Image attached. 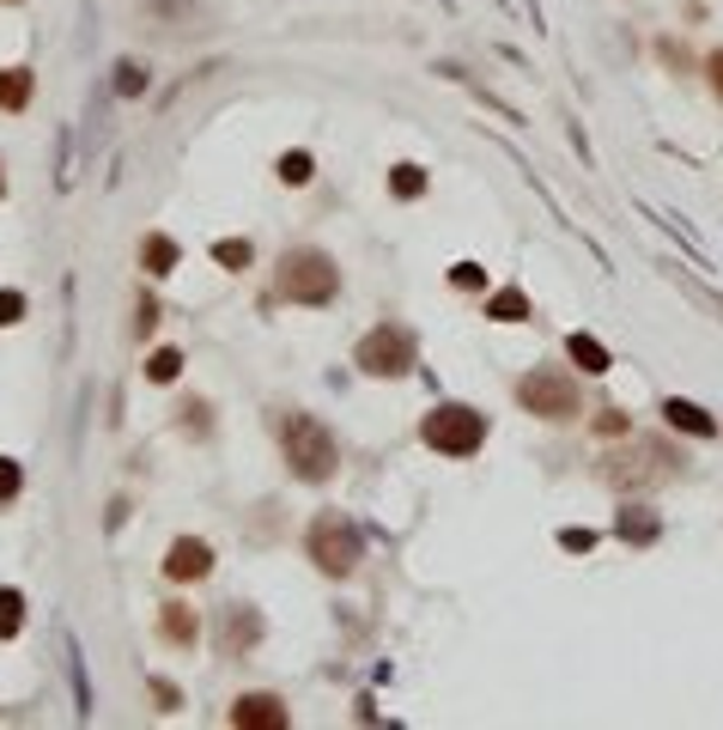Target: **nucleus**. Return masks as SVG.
<instances>
[{"label": "nucleus", "mask_w": 723, "mask_h": 730, "mask_svg": "<svg viewBox=\"0 0 723 730\" xmlns=\"http://www.w3.org/2000/svg\"><path fill=\"white\" fill-rule=\"evenodd\" d=\"M280 298H293V305H328L340 293V268L328 249H286L280 256V274H274Z\"/></svg>", "instance_id": "f03ea898"}, {"label": "nucleus", "mask_w": 723, "mask_h": 730, "mask_svg": "<svg viewBox=\"0 0 723 730\" xmlns=\"http://www.w3.org/2000/svg\"><path fill=\"white\" fill-rule=\"evenodd\" d=\"M675 469H681V457L669 451V445H657V438H632L627 451H608V457H602V482L620 487V494H638V487L669 482Z\"/></svg>", "instance_id": "7ed1b4c3"}, {"label": "nucleus", "mask_w": 723, "mask_h": 730, "mask_svg": "<svg viewBox=\"0 0 723 730\" xmlns=\"http://www.w3.org/2000/svg\"><path fill=\"white\" fill-rule=\"evenodd\" d=\"M140 7H146L153 18H189L195 13V0H140Z\"/></svg>", "instance_id": "a878e982"}, {"label": "nucleus", "mask_w": 723, "mask_h": 730, "mask_svg": "<svg viewBox=\"0 0 723 730\" xmlns=\"http://www.w3.org/2000/svg\"><path fill=\"white\" fill-rule=\"evenodd\" d=\"M158 633H165V645H195V633H201L195 609H189V603H165V609H158Z\"/></svg>", "instance_id": "ddd939ff"}, {"label": "nucleus", "mask_w": 723, "mask_h": 730, "mask_svg": "<svg viewBox=\"0 0 723 730\" xmlns=\"http://www.w3.org/2000/svg\"><path fill=\"white\" fill-rule=\"evenodd\" d=\"M389 189H396L401 202H414V195H426V171H419V165H396V171H389Z\"/></svg>", "instance_id": "aec40b11"}, {"label": "nucleus", "mask_w": 723, "mask_h": 730, "mask_svg": "<svg viewBox=\"0 0 723 730\" xmlns=\"http://www.w3.org/2000/svg\"><path fill=\"white\" fill-rule=\"evenodd\" d=\"M214 573V548L201 542V536H177L165 554V578H177V585H195V578Z\"/></svg>", "instance_id": "9d476101"}, {"label": "nucleus", "mask_w": 723, "mask_h": 730, "mask_svg": "<svg viewBox=\"0 0 723 730\" xmlns=\"http://www.w3.org/2000/svg\"><path fill=\"white\" fill-rule=\"evenodd\" d=\"M31 104V67H7L0 74V110H25Z\"/></svg>", "instance_id": "dca6fc26"}, {"label": "nucleus", "mask_w": 723, "mask_h": 730, "mask_svg": "<svg viewBox=\"0 0 723 730\" xmlns=\"http://www.w3.org/2000/svg\"><path fill=\"white\" fill-rule=\"evenodd\" d=\"M559 542H566L571 554H584V548H596V536H590V529H559Z\"/></svg>", "instance_id": "c85d7f7f"}, {"label": "nucleus", "mask_w": 723, "mask_h": 730, "mask_svg": "<svg viewBox=\"0 0 723 730\" xmlns=\"http://www.w3.org/2000/svg\"><path fill=\"white\" fill-rule=\"evenodd\" d=\"M116 92H122V98L146 92V67H140V62H122V67H116Z\"/></svg>", "instance_id": "b1692460"}, {"label": "nucleus", "mask_w": 723, "mask_h": 730, "mask_svg": "<svg viewBox=\"0 0 723 730\" xmlns=\"http://www.w3.org/2000/svg\"><path fill=\"white\" fill-rule=\"evenodd\" d=\"M18 317H25V293H13V286H7V293H0V329H13Z\"/></svg>", "instance_id": "bb28decb"}, {"label": "nucleus", "mask_w": 723, "mask_h": 730, "mask_svg": "<svg viewBox=\"0 0 723 730\" xmlns=\"http://www.w3.org/2000/svg\"><path fill=\"white\" fill-rule=\"evenodd\" d=\"M305 548H310V560H317V573H328V578H347L359 560H365V536H359L353 517H340V512L317 517V524L305 529Z\"/></svg>", "instance_id": "39448f33"}, {"label": "nucleus", "mask_w": 723, "mask_h": 730, "mask_svg": "<svg viewBox=\"0 0 723 730\" xmlns=\"http://www.w3.org/2000/svg\"><path fill=\"white\" fill-rule=\"evenodd\" d=\"M18 487H25V469H18L13 457H0V505H13Z\"/></svg>", "instance_id": "5701e85b"}, {"label": "nucleus", "mask_w": 723, "mask_h": 730, "mask_svg": "<svg viewBox=\"0 0 723 730\" xmlns=\"http://www.w3.org/2000/svg\"><path fill=\"white\" fill-rule=\"evenodd\" d=\"M450 286L475 293V286H487V268H480V262H456V268H450Z\"/></svg>", "instance_id": "393cba45"}, {"label": "nucleus", "mask_w": 723, "mask_h": 730, "mask_svg": "<svg viewBox=\"0 0 723 730\" xmlns=\"http://www.w3.org/2000/svg\"><path fill=\"white\" fill-rule=\"evenodd\" d=\"M566 354H571V366H578V372H590V377L615 372V354H608L596 335H584V329H571V335H566Z\"/></svg>", "instance_id": "9b49d317"}, {"label": "nucleus", "mask_w": 723, "mask_h": 730, "mask_svg": "<svg viewBox=\"0 0 723 730\" xmlns=\"http://www.w3.org/2000/svg\"><path fill=\"white\" fill-rule=\"evenodd\" d=\"M262 645V615L249 603H225L219 609V657H249Z\"/></svg>", "instance_id": "6e6552de"}, {"label": "nucleus", "mask_w": 723, "mask_h": 730, "mask_svg": "<svg viewBox=\"0 0 723 730\" xmlns=\"http://www.w3.org/2000/svg\"><path fill=\"white\" fill-rule=\"evenodd\" d=\"M140 262H146V274H170V268H177V238L153 232L146 244H140Z\"/></svg>", "instance_id": "4468645a"}, {"label": "nucleus", "mask_w": 723, "mask_h": 730, "mask_svg": "<svg viewBox=\"0 0 723 730\" xmlns=\"http://www.w3.org/2000/svg\"><path fill=\"white\" fill-rule=\"evenodd\" d=\"M517 402H524V414L535 420H554V426H566V420L584 414V396H578V377L559 372V366H541V372L517 377Z\"/></svg>", "instance_id": "423d86ee"}, {"label": "nucleus", "mask_w": 723, "mask_h": 730, "mask_svg": "<svg viewBox=\"0 0 723 730\" xmlns=\"http://www.w3.org/2000/svg\"><path fill=\"white\" fill-rule=\"evenodd\" d=\"M177 372H183V354H177V347H158V354L146 359V377H153V384H177Z\"/></svg>", "instance_id": "6ab92c4d"}, {"label": "nucleus", "mask_w": 723, "mask_h": 730, "mask_svg": "<svg viewBox=\"0 0 723 730\" xmlns=\"http://www.w3.org/2000/svg\"><path fill=\"white\" fill-rule=\"evenodd\" d=\"M18 627H25V597L7 585V591H0V639H13Z\"/></svg>", "instance_id": "a211bd4d"}, {"label": "nucleus", "mask_w": 723, "mask_h": 730, "mask_svg": "<svg viewBox=\"0 0 723 730\" xmlns=\"http://www.w3.org/2000/svg\"><path fill=\"white\" fill-rule=\"evenodd\" d=\"M231 725L237 730H286L293 713H286V700L280 694H237L231 700Z\"/></svg>", "instance_id": "1a4fd4ad"}, {"label": "nucleus", "mask_w": 723, "mask_h": 730, "mask_svg": "<svg viewBox=\"0 0 723 730\" xmlns=\"http://www.w3.org/2000/svg\"><path fill=\"white\" fill-rule=\"evenodd\" d=\"M487 317H493V323H529V298H524V286H505V293H493Z\"/></svg>", "instance_id": "2eb2a0df"}, {"label": "nucleus", "mask_w": 723, "mask_h": 730, "mask_svg": "<svg viewBox=\"0 0 723 730\" xmlns=\"http://www.w3.org/2000/svg\"><path fill=\"white\" fill-rule=\"evenodd\" d=\"M620 542H657V517L650 512H620Z\"/></svg>", "instance_id": "f3484780"}, {"label": "nucleus", "mask_w": 723, "mask_h": 730, "mask_svg": "<svg viewBox=\"0 0 723 730\" xmlns=\"http://www.w3.org/2000/svg\"><path fill=\"white\" fill-rule=\"evenodd\" d=\"M662 420H669V426H681V433H693V438H718V420H711L699 402H681V396H669V402H662Z\"/></svg>", "instance_id": "f8f14e48"}, {"label": "nucleus", "mask_w": 723, "mask_h": 730, "mask_svg": "<svg viewBox=\"0 0 723 730\" xmlns=\"http://www.w3.org/2000/svg\"><path fill=\"white\" fill-rule=\"evenodd\" d=\"M134 329H140V335H153V329H158V305H153V298H140V311H134Z\"/></svg>", "instance_id": "cd10ccee"}, {"label": "nucleus", "mask_w": 723, "mask_h": 730, "mask_svg": "<svg viewBox=\"0 0 723 730\" xmlns=\"http://www.w3.org/2000/svg\"><path fill=\"white\" fill-rule=\"evenodd\" d=\"M0 195H7V177H0Z\"/></svg>", "instance_id": "2f4dec72"}, {"label": "nucleus", "mask_w": 723, "mask_h": 730, "mask_svg": "<svg viewBox=\"0 0 723 730\" xmlns=\"http://www.w3.org/2000/svg\"><path fill=\"white\" fill-rule=\"evenodd\" d=\"M711 86H718V98H723V49L711 55Z\"/></svg>", "instance_id": "7c9ffc66"}, {"label": "nucleus", "mask_w": 723, "mask_h": 730, "mask_svg": "<svg viewBox=\"0 0 723 730\" xmlns=\"http://www.w3.org/2000/svg\"><path fill=\"white\" fill-rule=\"evenodd\" d=\"M249 256H256V249H249L244 238H219V244H214V262L231 268V274H237V268H249Z\"/></svg>", "instance_id": "412c9836"}, {"label": "nucleus", "mask_w": 723, "mask_h": 730, "mask_svg": "<svg viewBox=\"0 0 723 730\" xmlns=\"http://www.w3.org/2000/svg\"><path fill=\"white\" fill-rule=\"evenodd\" d=\"M487 414L480 408H468V402H438L426 420H419V438H426L438 457H475L480 445H487Z\"/></svg>", "instance_id": "20e7f679"}, {"label": "nucleus", "mask_w": 723, "mask_h": 730, "mask_svg": "<svg viewBox=\"0 0 723 730\" xmlns=\"http://www.w3.org/2000/svg\"><path fill=\"white\" fill-rule=\"evenodd\" d=\"M596 426H602V433H627V414H620V408H608V414H602Z\"/></svg>", "instance_id": "c756f323"}, {"label": "nucleus", "mask_w": 723, "mask_h": 730, "mask_svg": "<svg viewBox=\"0 0 723 730\" xmlns=\"http://www.w3.org/2000/svg\"><path fill=\"white\" fill-rule=\"evenodd\" d=\"M353 366L365 377H408L419 366V342H414V329H401V323H384V329H371L365 342H359Z\"/></svg>", "instance_id": "0eeeda50"}, {"label": "nucleus", "mask_w": 723, "mask_h": 730, "mask_svg": "<svg viewBox=\"0 0 723 730\" xmlns=\"http://www.w3.org/2000/svg\"><path fill=\"white\" fill-rule=\"evenodd\" d=\"M310 177H317V158H310V153H286V158H280V183H310Z\"/></svg>", "instance_id": "4be33fe9"}, {"label": "nucleus", "mask_w": 723, "mask_h": 730, "mask_svg": "<svg viewBox=\"0 0 723 730\" xmlns=\"http://www.w3.org/2000/svg\"><path fill=\"white\" fill-rule=\"evenodd\" d=\"M280 451H286V469H293L298 482H310V487H323L340 469L335 433H328L317 414H305V408H286V414H280Z\"/></svg>", "instance_id": "f257e3e1"}]
</instances>
